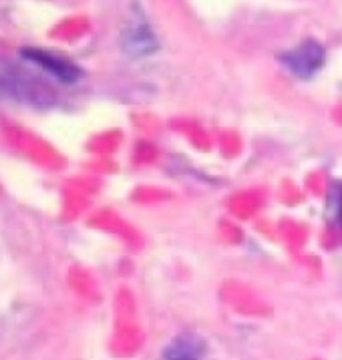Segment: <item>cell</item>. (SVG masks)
<instances>
[{"mask_svg": "<svg viewBox=\"0 0 342 360\" xmlns=\"http://www.w3.org/2000/svg\"><path fill=\"white\" fill-rule=\"evenodd\" d=\"M327 60V51L318 41H304L292 51H286L280 55V63L286 67V71L292 72L298 79H312L316 72L324 67Z\"/></svg>", "mask_w": 342, "mask_h": 360, "instance_id": "2", "label": "cell"}, {"mask_svg": "<svg viewBox=\"0 0 342 360\" xmlns=\"http://www.w3.org/2000/svg\"><path fill=\"white\" fill-rule=\"evenodd\" d=\"M208 352V346L194 332H184L175 336L170 345L163 348L161 359L163 360H203Z\"/></svg>", "mask_w": 342, "mask_h": 360, "instance_id": "4", "label": "cell"}, {"mask_svg": "<svg viewBox=\"0 0 342 360\" xmlns=\"http://www.w3.org/2000/svg\"><path fill=\"white\" fill-rule=\"evenodd\" d=\"M123 49L129 55H151L157 49V41L151 29L145 22H139L129 27L123 34Z\"/></svg>", "mask_w": 342, "mask_h": 360, "instance_id": "5", "label": "cell"}, {"mask_svg": "<svg viewBox=\"0 0 342 360\" xmlns=\"http://www.w3.org/2000/svg\"><path fill=\"white\" fill-rule=\"evenodd\" d=\"M20 57L25 58L27 63H30V65L39 67L46 75H51L53 79H57L58 83H63V85H75L81 79V69L77 65H72L71 60H67L65 57H58V55H53L49 51L23 49Z\"/></svg>", "mask_w": 342, "mask_h": 360, "instance_id": "3", "label": "cell"}, {"mask_svg": "<svg viewBox=\"0 0 342 360\" xmlns=\"http://www.w3.org/2000/svg\"><path fill=\"white\" fill-rule=\"evenodd\" d=\"M328 216L342 228V186H332L328 193Z\"/></svg>", "mask_w": 342, "mask_h": 360, "instance_id": "6", "label": "cell"}, {"mask_svg": "<svg viewBox=\"0 0 342 360\" xmlns=\"http://www.w3.org/2000/svg\"><path fill=\"white\" fill-rule=\"evenodd\" d=\"M0 95L29 105H44L49 99H53L39 81L27 77L4 58H0Z\"/></svg>", "mask_w": 342, "mask_h": 360, "instance_id": "1", "label": "cell"}]
</instances>
